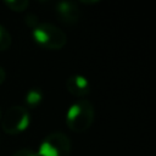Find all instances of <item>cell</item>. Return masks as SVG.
<instances>
[{
  "label": "cell",
  "instance_id": "6da1fadb",
  "mask_svg": "<svg viewBox=\"0 0 156 156\" xmlns=\"http://www.w3.org/2000/svg\"><path fill=\"white\" fill-rule=\"evenodd\" d=\"M95 110L93 104L87 99H80L73 102L67 110L66 123L74 133H83L88 130L94 122Z\"/></svg>",
  "mask_w": 156,
  "mask_h": 156
},
{
  "label": "cell",
  "instance_id": "7a4b0ae2",
  "mask_svg": "<svg viewBox=\"0 0 156 156\" xmlns=\"http://www.w3.org/2000/svg\"><path fill=\"white\" fill-rule=\"evenodd\" d=\"M32 35L38 45L48 50H60L67 43L66 34L51 23H39L33 28Z\"/></svg>",
  "mask_w": 156,
  "mask_h": 156
},
{
  "label": "cell",
  "instance_id": "3957f363",
  "mask_svg": "<svg viewBox=\"0 0 156 156\" xmlns=\"http://www.w3.org/2000/svg\"><path fill=\"white\" fill-rule=\"evenodd\" d=\"M29 123H30V115L28 108H26L24 106L15 105L10 107L6 111L5 116L2 117L1 128L6 134L16 135L23 132L24 129H27Z\"/></svg>",
  "mask_w": 156,
  "mask_h": 156
},
{
  "label": "cell",
  "instance_id": "277c9868",
  "mask_svg": "<svg viewBox=\"0 0 156 156\" xmlns=\"http://www.w3.org/2000/svg\"><path fill=\"white\" fill-rule=\"evenodd\" d=\"M71 140L62 132H52L41 141L38 156H69Z\"/></svg>",
  "mask_w": 156,
  "mask_h": 156
},
{
  "label": "cell",
  "instance_id": "5b68a950",
  "mask_svg": "<svg viewBox=\"0 0 156 156\" xmlns=\"http://www.w3.org/2000/svg\"><path fill=\"white\" fill-rule=\"evenodd\" d=\"M66 89L72 95H74L77 98H83L90 93V83L84 76L74 74V76H71L67 78Z\"/></svg>",
  "mask_w": 156,
  "mask_h": 156
},
{
  "label": "cell",
  "instance_id": "8992f818",
  "mask_svg": "<svg viewBox=\"0 0 156 156\" xmlns=\"http://www.w3.org/2000/svg\"><path fill=\"white\" fill-rule=\"evenodd\" d=\"M56 12L62 22L67 24H73L78 22L80 17V10L79 7L71 1H61L56 4Z\"/></svg>",
  "mask_w": 156,
  "mask_h": 156
},
{
  "label": "cell",
  "instance_id": "52a82bcc",
  "mask_svg": "<svg viewBox=\"0 0 156 156\" xmlns=\"http://www.w3.org/2000/svg\"><path fill=\"white\" fill-rule=\"evenodd\" d=\"M43 100V93L40 89L38 88H33L30 90L27 91L26 94V98H24V102H26V106L29 107V108H35L40 105ZM26 107V108H27Z\"/></svg>",
  "mask_w": 156,
  "mask_h": 156
},
{
  "label": "cell",
  "instance_id": "ba28073f",
  "mask_svg": "<svg viewBox=\"0 0 156 156\" xmlns=\"http://www.w3.org/2000/svg\"><path fill=\"white\" fill-rule=\"evenodd\" d=\"M11 43H12L11 34L4 26L0 24V51L7 50L11 46Z\"/></svg>",
  "mask_w": 156,
  "mask_h": 156
},
{
  "label": "cell",
  "instance_id": "9c48e42d",
  "mask_svg": "<svg viewBox=\"0 0 156 156\" xmlns=\"http://www.w3.org/2000/svg\"><path fill=\"white\" fill-rule=\"evenodd\" d=\"M5 5L15 12H22L29 6V1H27V0H11V1H5Z\"/></svg>",
  "mask_w": 156,
  "mask_h": 156
},
{
  "label": "cell",
  "instance_id": "30bf717a",
  "mask_svg": "<svg viewBox=\"0 0 156 156\" xmlns=\"http://www.w3.org/2000/svg\"><path fill=\"white\" fill-rule=\"evenodd\" d=\"M12 156H38V154L34 152L33 150L28 149V147H23V149L17 150Z\"/></svg>",
  "mask_w": 156,
  "mask_h": 156
},
{
  "label": "cell",
  "instance_id": "8fae6325",
  "mask_svg": "<svg viewBox=\"0 0 156 156\" xmlns=\"http://www.w3.org/2000/svg\"><path fill=\"white\" fill-rule=\"evenodd\" d=\"M26 23H27L29 27H33V28H35V27L39 24V23H38V18H37V16L33 15V13L27 15V17H26Z\"/></svg>",
  "mask_w": 156,
  "mask_h": 156
},
{
  "label": "cell",
  "instance_id": "7c38bea8",
  "mask_svg": "<svg viewBox=\"0 0 156 156\" xmlns=\"http://www.w3.org/2000/svg\"><path fill=\"white\" fill-rule=\"evenodd\" d=\"M5 78H6V73H5V69L0 66V85L5 82Z\"/></svg>",
  "mask_w": 156,
  "mask_h": 156
},
{
  "label": "cell",
  "instance_id": "4fadbf2b",
  "mask_svg": "<svg viewBox=\"0 0 156 156\" xmlns=\"http://www.w3.org/2000/svg\"><path fill=\"white\" fill-rule=\"evenodd\" d=\"M0 117H1V111H0Z\"/></svg>",
  "mask_w": 156,
  "mask_h": 156
}]
</instances>
